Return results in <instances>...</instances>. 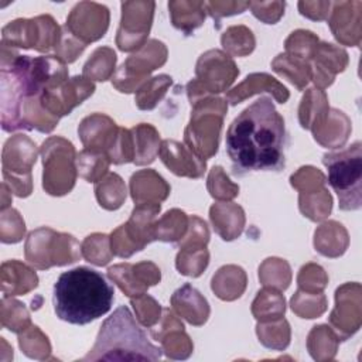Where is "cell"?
<instances>
[{
  "label": "cell",
  "mask_w": 362,
  "mask_h": 362,
  "mask_svg": "<svg viewBox=\"0 0 362 362\" xmlns=\"http://www.w3.org/2000/svg\"><path fill=\"white\" fill-rule=\"evenodd\" d=\"M286 146L284 120L267 96L247 106L226 132V151L235 175L281 170Z\"/></svg>",
  "instance_id": "1"
},
{
  "label": "cell",
  "mask_w": 362,
  "mask_h": 362,
  "mask_svg": "<svg viewBox=\"0 0 362 362\" xmlns=\"http://www.w3.org/2000/svg\"><path fill=\"white\" fill-rule=\"evenodd\" d=\"M115 298L113 287L105 276L89 267H75L62 273L54 284V310L69 324L85 325L105 315Z\"/></svg>",
  "instance_id": "2"
},
{
  "label": "cell",
  "mask_w": 362,
  "mask_h": 362,
  "mask_svg": "<svg viewBox=\"0 0 362 362\" xmlns=\"http://www.w3.org/2000/svg\"><path fill=\"white\" fill-rule=\"evenodd\" d=\"M161 349L154 346L134 322L127 307H119L102 325L96 344L83 361H157Z\"/></svg>",
  "instance_id": "3"
},
{
  "label": "cell",
  "mask_w": 362,
  "mask_h": 362,
  "mask_svg": "<svg viewBox=\"0 0 362 362\" xmlns=\"http://www.w3.org/2000/svg\"><path fill=\"white\" fill-rule=\"evenodd\" d=\"M322 163L328 168V182L338 195L339 208L344 211L358 209L362 180L361 143L356 141L339 153L325 154Z\"/></svg>",
  "instance_id": "4"
},
{
  "label": "cell",
  "mask_w": 362,
  "mask_h": 362,
  "mask_svg": "<svg viewBox=\"0 0 362 362\" xmlns=\"http://www.w3.org/2000/svg\"><path fill=\"white\" fill-rule=\"evenodd\" d=\"M61 33L51 16H40L33 20H16L3 28L1 44L8 47L35 48L40 52L57 47Z\"/></svg>",
  "instance_id": "5"
},
{
  "label": "cell",
  "mask_w": 362,
  "mask_h": 362,
  "mask_svg": "<svg viewBox=\"0 0 362 362\" xmlns=\"http://www.w3.org/2000/svg\"><path fill=\"white\" fill-rule=\"evenodd\" d=\"M34 143L23 134H17L4 144L3 150V175L18 197H27L31 192V165L35 163V156L23 157Z\"/></svg>",
  "instance_id": "6"
},
{
  "label": "cell",
  "mask_w": 362,
  "mask_h": 362,
  "mask_svg": "<svg viewBox=\"0 0 362 362\" xmlns=\"http://www.w3.org/2000/svg\"><path fill=\"white\" fill-rule=\"evenodd\" d=\"M93 90L95 86L92 82L85 81L81 76H75L71 81H65L58 88L44 90L40 95V102L49 115L59 119V116L69 115V112L92 95Z\"/></svg>",
  "instance_id": "7"
},
{
  "label": "cell",
  "mask_w": 362,
  "mask_h": 362,
  "mask_svg": "<svg viewBox=\"0 0 362 362\" xmlns=\"http://www.w3.org/2000/svg\"><path fill=\"white\" fill-rule=\"evenodd\" d=\"M163 163L177 175L198 178L205 171L204 158L194 151H188L181 143L174 140H164L160 148Z\"/></svg>",
  "instance_id": "8"
},
{
  "label": "cell",
  "mask_w": 362,
  "mask_h": 362,
  "mask_svg": "<svg viewBox=\"0 0 362 362\" xmlns=\"http://www.w3.org/2000/svg\"><path fill=\"white\" fill-rule=\"evenodd\" d=\"M262 90L272 92L273 96L280 103H284L288 99L287 89L281 83H279L274 78H272L266 74H252V75H249L240 85H238L235 89H232V92L228 93V99L232 105H238L243 99H246L247 96H250L253 93H257V92H262Z\"/></svg>",
  "instance_id": "9"
},
{
  "label": "cell",
  "mask_w": 362,
  "mask_h": 362,
  "mask_svg": "<svg viewBox=\"0 0 362 362\" xmlns=\"http://www.w3.org/2000/svg\"><path fill=\"white\" fill-rule=\"evenodd\" d=\"M109 163L110 160L102 151L85 148L78 154L79 173L89 182H95L98 178H100L106 173Z\"/></svg>",
  "instance_id": "10"
},
{
  "label": "cell",
  "mask_w": 362,
  "mask_h": 362,
  "mask_svg": "<svg viewBox=\"0 0 362 362\" xmlns=\"http://www.w3.org/2000/svg\"><path fill=\"white\" fill-rule=\"evenodd\" d=\"M171 85V78L167 75H160L148 81L143 88H140L137 92L136 103L140 109H153L157 102L163 98L165 93V89Z\"/></svg>",
  "instance_id": "11"
}]
</instances>
